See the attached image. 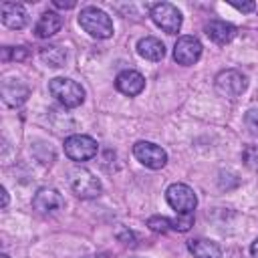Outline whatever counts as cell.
Listing matches in <instances>:
<instances>
[{
  "label": "cell",
  "instance_id": "277c9868",
  "mask_svg": "<svg viewBox=\"0 0 258 258\" xmlns=\"http://www.w3.org/2000/svg\"><path fill=\"white\" fill-rule=\"evenodd\" d=\"M151 20L167 34H177L181 28V12L177 10V6L169 4V2H159L151 8Z\"/></svg>",
  "mask_w": 258,
  "mask_h": 258
},
{
  "label": "cell",
  "instance_id": "30bf717a",
  "mask_svg": "<svg viewBox=\"0 0 258 258\" xmlns=\"http://www.w3.org/2000/svg\"><path fill=\"white\" fill-rule=\"evenodd\" d=\"M32 208H34L38 214H42V216H50V214H56L58 210L64 208V200H62V196H60L56 189H52V187H42V189H38V191L34 194V198H32Z\"/></svg>",
  "mask_w": 258,
  "mask_h": 258
},
{
  "label": "cell",
  "instance_id": "6da1fadb",
  "mask_svg": "<svg viewBox=\"0 0 258 258\" xmlns=\"http://www.w3.org/2000/svg\"><path fill=\"white\" fill-rule=\"evenodd\" d=\"M79 24L93 38H109L113 34V20L107 12L95 6H87L79 14Z\"/></svg>",
  "mask_w": 258,
  "mask_h": 258
},
{
  "label": "cell",
  "instance_id": "ac0fdd59",
  "mask_svg": "<svg viewBox=\"0 0 258 258\" xmlns=\"http://www.w3.org/2000/svg\"><path fill=\"white\" fill-rule=\"evenodd\" d=\"M40 58L48 64V67H62L64 58H67V52L60 48V46H44L40 50Z\"/></svg>",
  "mask_w": 258,
  "mask_h": 258
},
{
  "label": "cell",
  "instance_id": "52a82bcc",
  "mask_svg": "<svg viewBox=\"0 0 258 258\" xmlns=\"http://www.w3.org/2000/svg\"><path fill=\"white\" fill-rule=\"evenodd\" d=\"M97 141L89 135H71L64 139V153L73 161H87L97 155Z\"/></svg>",
  "mask_w": 258,
  "mask_h": 258
},
{
  "label": "cell",
  "instance_id": "4fadbf2b",
  "mask_svg": "<svg viewBox=\"0 0 258 258\" xmlns=\"http://www.w3.org/2000/svg\"><path fill=\"white\" fill-rule=\"evenodd\" d=\"M204 32L216 44H228L236 36V26L230 24V22H226V20H210L206 24Z\"/></svg>",
  "mask_w": 258,
  "mask_h": 258
},
{
  "label": "cell",
  "instance_id": "d6986e66",
  "mask_svg": "<svg viewBox=\"0 0 258 258\" xmlns=\"http://www.w3.org/2000/svg\"><path fill=\"white\" fill-rule=\"evenodd\" d=\"M242 161L246 163L248 169H252L254 173H258V145H248L242 151Z\"/></svg>",
  "mask_w": 258,
  "mask_h": 258
},
{
  "label": "cell",
  "instance_id": "8fae6325",
  "mask_svg": "<svg viewBox=\"0 0 258 258\" xmlns=\"http://www.w3.org/2000/svg\"><path fill=\"white\" fill-rule=\"evenodd\" d=\"M115 87H117L119 93H123L127 97H135V95H139L145 89V77L141 73L133 71V69H127V71L117 75Z\"/></svg>",
  "mask_w": 258,
  "mask_h": 258
},
{
  "label": "cell",
  "instance_id": "484cf974",
  "mask_svg": "<svg viewBox=\"0 0 258 258\" xmlns=\"http://www.w3.org/2000/svg\"><path fill=\"white\" fill-rule=\"evenodd\" d=\"M250 254H252V258H258V238L252 242V246H250Z\"/></svg>",
  "mask_w": 258,
  "mask_h": 258
},
{
  "label": "cell",
  "instance_id": "ba28073f",
  "mask_svg": "<svg viewBox=\"0 0 258 258\" xmlns=\"http://www.w3.org/2000/svg\"><path fill=\"white\" fill-rule=\"evenodd\" d=\"M133 155L139 163H143L149 169H161L167 163V153L151 141H137L133 145Z\"/></svg>",
  "mask_w": 258,
  "mask_h": 258
},
{
  "label": "cell",
  "instance_id": "4316f807",
  "mask_svg": "<svg viewBox=\"0 0 258 258\" xmlns=\"http://www.w3.org/2000/svg\"><path fill=\"white\" fill-rule=\"evenodd\" d=\"M8 206V191L2 187V208H6Z\"/></svg>",
  "mask_w": 258,
  "mask_h": 258
},
{
  "label": "cell",
  "instance_id": "7c38bea8",
  "mask_svg": "<svg viewBox=\"0 0 258 258\" xmlns=\"http://www.w3.org/2000/svg\"><path fill=\"white\" fill-rule=\"evenodd\" d=\"M0 16H2V22L4 26L12 28V30H20L26 26L28 22V14H26V8L18 2H2L0 6Z\"/></svg>",
  "mask_w": 258,
  "mask_h": 258
},
{
  "label": "cell",
  "instance_id": "3957f363",
  "mask_svg": "<svg viewBox=\"0 0 258 258\" xmlns=\"http://www.w3.org/2000/svg\"><path fill=\"white\" fill-rule=\"evenodd\" d=\"M69 183H71V189L83 198V200H91V198H97L101 196V181L95 177V173H91L89 169L85 167H75L71 169L69 173Z\"/></svg>",
  "mask_w": 258,
  "mask_h": 258
},
{
  "label": "cell",
  "instance_id": "e0dca14e",
  "mask_svg": "<svg viewBox=\"0 0 258 258\" xmlns=\"http://www.w3.org/2000/svg\"><path fill=\"white\" fill-rule=\"evenodd\" d=\"M187 248L194 254V258H222V250L214 240L196 238L187 242Z\"/></svg>",
  "mask_w": 258,
  "mask_h": 258
},
{
  "label": "cell",
  "instance_id": "ffe728a7",
  "mask_svg": "<svg viewBox=\"0 0 258 258\" xmlns=\"http://www.w3.org/2000/svg\"><path fill=\"white\" fill-rule=\"evenodd\" d=\"M191 226H194V212L191 214H177L171 220V228L177 232H187Z\"/></svg>",
  "mask_w": 258,
  "mask_h": 258
},
{
  "label": "cell",
  "instance_id": "44dd1931",
  "mask_svg": "<svg viewBox=\"0 0 258 258\" xmlns=\"http://www.w3.org/2000/svg\"><path fill=\"white\" fill-rule=\"evenodd\" d=\"M147 226H149V230H153L157 234H163V232H167L171 228V220H167L163 216H151L147 220Z\"/></svg>",
  "mask_w": 258,
  "mask_h": 258
},
{
  "label": "cell",
  "instance_id": "5b68a950",
  "mask_svg": "<svg viewBox=\"0 0 258 258\" xmlns=\"http://www.w3.org/2000/svg\"><path fill=\"white\" fill-rule=\"evenodd\" d=\"M165 200H167L169 208L175 210L177 214H191L198 204L194 189L185 183H171L165 189Z\"/></svg>",
  "mask_w": 258,
  "mask_h": 258
},
{
  "label": "cell",
  "instance_id": "83f0119b",
  "mask_svg": "<svg viewBox=\"0 0 258 258\" xmlns=\"http://www.w3.org/2000/svg\"><path fill=\"white\" fill-rule=\"evenodd\" d=\"M0 258H10V256H8V254H2V256H0Z\"/></svg>",
  "mask_w": 258,
  "mask_h": 258
},
{
  "label": "cell",
  "instance_id": "7402d4cb",
  "mask_svg": "<svg viewBox=\"0 0 258 258\" xmlns=\"http://www.w3.org/2000/svg\"><path fill=\"white\" fill-rule=\"evenodd\" d=\"M244 123H246V127H248L254 135H258V109H250V111H246V115H244Z\"/></svg>",
  "mask_w": 258,
  "mask_h": 258
},
{
  "label": "cell",
  "instance_id": "2e32d148",
  "mask_svg": "<svg viewBox=\"0 0 258 258\" xmlns=\"http://www.w3.org/2000/svg\"><path fill=\"white\" fill-rule=\"evenodd\" d=\"M137 52L143 56V58H147V60H161L163 56H165V46H163V42L159 40V38H155V36H145V38H141L139 42H137Z\"/></svg>",
  "mask_w": 258,
  "mask_h": 258
},
{
  "label": "cell",
  "instance_id": "8992f818",
  "mask_svg": "<svg viewBox=\"0 0 258 258\" xmlns=\"http://www.w3.org/2000/svg\"><path fill=\"white\" fill-rule=\"evenodd\" d=\"M246 87H248L246 77L236 69H226V71L218 73V77H216V91L222 97L236 99L246 91Z\"/></svg>",
  "mask_w": 258,
  "mask_h": 258
},
{
  "label": "cell",
  "instance_id": "7a4b0ae2",
  "mask_svg": "<svg viewBox=\"0 0 258 258\" xmlns=\"http://www.w3.org/2000/svg\"><path fill=\"white\" fill-rule=\"evenodd\" d=\"M48 91L62 107H69V109H75L85 101V89L73 79H64V77L50 79Z\"/></svg>",
  "mask_w": 258,
  "mask_h": 258
},
{
  "label": "cell",
  "instance_id": "cb8c5ba5",
  "mask_svg": "<svg viewBox=\"0 0 258 258\" xmlns=\"http://www.w3.org/2000/svg\"><path fill=\"white\" fill-rule=\"evenodd\" d=\"M26 50H24V46H16V48H12V58L14 60H22V58H26Z\"/></svg>",
  "mask_w": 258,
  "mask_h": 258
},
{
  "label": "cell",
  "instance_id": "d4e9b609",
  "mask_svg": "<svg viewBox=\"0 0 258 258\" xmlns=\"http://www.w3.org/2000/svg\"><path fill=\"white\" fill-rule=\"evenodd\" d=\"M54 6L56 8H73L75 2H62V0H54Z\"/></svg>",
  "mask_w": 258,
  "mask_h": 258
},
{
  "label": "cell",
  "instance_id": "5bb4252c",
  "mask_svg": "<svg viewBox=\"0 0 258 258\" xmlns=\"http://www.w3.org/2000/svg\"><path fill=\"white\" fill-rule=\"evenodd\" d=\"M62 26V16L58 12H52V10H46L40 14V18L36 20L34 24V34L38 38H48L52 34H56Z\"/></svg>",
  "mask_w": 258,
  "mask_h": 258
},
{
  "label": "cell",
  "instance_id": "9c48e42d",
  "mask_svg": "<svg viewBox=\"0 0 258 258\" xmlns=\"http://www.w3.org/2000/svg\"><path fill=\"white\" fill-rule=\"evenodd\" d=\"M202 56V42L196 36H179L175 46H173V58L177 64L181 67H189L194 62H198V58Z\"/></svg>",
  "mask_w": 258,
  "mask_h": 258
},
{
  "label": "cell",
  "instance_id": "9a60e30c",
  "mask_svg": "<svg viewBox=\"0 0 258 258\" xmlns=\"http://www.w3.org/2000/svg\"><path fill=\"white\" fill-rule=\"evenodd\" d=\"M2 97H4L6 105L18 107V105H22V103L26 101V97H28V87H26L24 83L16 81V79H6V81L2 83Z\"/></svg>",
  "mask_w": 258,
  "mask_h": 258
},
{
  "label": "cell",
  "instance_id": "603a6c76",
  "mask_svg": "<svg viewBox=\"0 0 258 258\" xmlns=\"http://www.w3.org/2000/svg\"><path fill=\"white\" fill-rule=\"evenodd\" d=\"M230 6H234V8L240 10V12H252V10L256 8L254 2H236V0H230Z\"/></svg>",
  "mask_w": 258,
  "mask_h": 258
}]
</instances>
